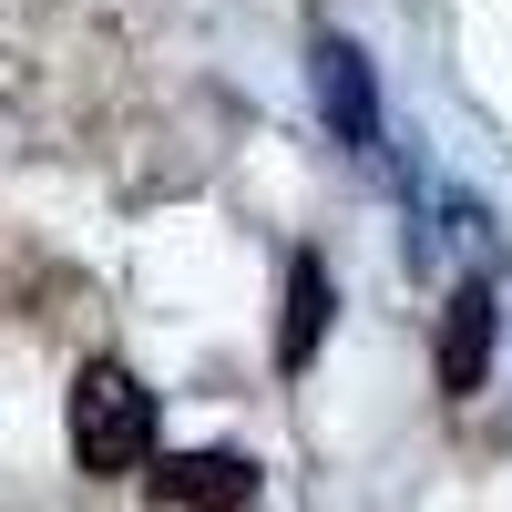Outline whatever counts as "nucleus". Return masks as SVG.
<instances>
[{
	"label": "nucleus",
	"instance_id": "f257e3e1",
	"mask_svg": "<svg viewBox=\"0 0 512 512\" xmlns=\"http://www.w3.org/2000/svg\"><path fill=\"white\" fill-rule=\"evenodd\" d=\"M62 420H72V461L93 482H134L144 461H154V390L123 359H82Z\"/></svg>",
	"mask_w": 512,
	"mask_h": 512
},
{
	"label": "nucleus",
	"instance_id": "f03ea898",
	"mask_svg": "<svg viewBox=\"0 0 512 512\" xmlns=\"http://www.w3.org/2000/svg\"><path fill=\"white\" fill-rule=\"evenodd\" d=\"M308 82H318V113H328V134L349 144V154H379L390 134H379V72L349 31H318V52H308Z\"/></svg>",
	"mask_w": 512,
	"mask_h": 512
},
{
	"label": "nucleus",
	"instance_id": "7ed1b4c3",
	"mask_svg": "<svg viewBox=\"0 0 512 512\" xmlns=\"http://www.w3.org/2000/svg\"><path fill=\"white\" fill-rule=\"evenodd\" d=\"M154 512H256V461L246 451H164L144 461Z\"/></svg>",
	"mask_w": 512,
	"mask_h": 512
},
{
	"label": "nucleus",
	"instance_id": "20e7f679",
	"mask_svg": "<svg viewBox=\"0 0 512 512\" xmlns=\"http://www.w3.org/2000/svg\"><path fill=\"white\" fill-rule=\"evenodd\" d=\"M492 338H502V287H492V267H472L441 308V400H472L492 379Z\"/></svg>",
	"mask_w": 512,
	"mask_h": 512
},
{
	"label": "nucleus",
	"instance_id": "39448f33",
	"mask_svg": "<svg viewBox=\"0 0 512 512\" xmlns=\"http://www.w3.org/2000/svg\"><path fill=\"white\" fill-rule=\"evenodd\" d=\"M328 318H338V277H328L318 246H297V256H287V318H277V369H287V379L318 359Z\"/></svg>",
	"mask_w": 512,
	"mask_h": 512
}]
</instances>
